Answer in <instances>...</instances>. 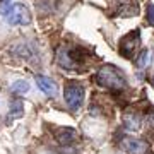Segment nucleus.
<instances>
[{"label": "nucleus", "instance_id": "obj_1", "mask_svg": "<svg viewBox=\"0 0 154 154\" xmlns=\"http://www.w3.org/2000/svg\"><path fill=\"white\" fill-rule=\"evenodd\" d=\"M96 81L101 86H106V88H111V89H123L125 88V77L111 65L99 69V72L96 74Z\"/></svg>", "mask_w": 154, "mask_h": 154}, {"label": "nucleus", "instance_id": "obj_2", "mask_svg": "<svg viewBox=\"0 0 154 154\" xmlns=\"http://www.w3.org/2000/svg\"><path fill=\"white\" fill-rule=\"evenodd\" d=\"M5 17V22L11 24V26H28L31 24V14H29V9L22 4H14V5L9 7V11L4 14Z\"/></svg>", "mask_w": 154, "mask_h": 154}, {"label": "nucleus", "instance_id": "obj_3", "mask_svg": "<svg viewBox=\"0 0 154 154\" xmlns=\"http://www.w3.org/2000/svg\"><path fill=\"white\" fill-rule=\"evenodd\" d=\"M63 96H65L67 106H69L72 111H75V110H79L84 103V88L81 84L70 82V84H67Z\"/></svg>", "mask_w": 154, "mask_h": 154}, {"label": "nucleus", "instance_id": "obj_4", "mask_svg": "<svg viewBox=\"0 0 154 154\" xmlns=\"http://www.w3.org/2000/svg\"><path fill=\"white\" fill-rule=\"evenodd\" d=\"M139 43H140V34H139V31L128 33L127 36H123L120 39V53L125 58H132L135 55V51H137Z\"/></svg>", "mask_w": 154, "mask_h": 154}, {"label": "nucleus", "instance_id": "obj_5", "mask_svg": "<svg viewBox=\"0 0 154 154\" xmlns=\"http://www.w3.org/2000/svg\"><path fill=\"white\" fill-rule=\"evenodd\" d=\"M123 149L128 151L130 154H146L149 151V144L142 139H135V137H127L123 139V142H122Z\"/></svg>", "mask_w": 154, "mask_h": 154}, {"label": "nucleus", "instance_id": "obj_6", "mask_svg": "<svg viewBox=\"0 0 154 154\" xmlns=\"http://www.w3.org/2000/svg\"><path fill=\"white\" fill-rule=\"evenodd\" d=\"M36 86H38L41 91H43L46 96H57V91H58V88H57V84H55V81L53 79H50V77H46V75H36Z\"/></svg>", "mask_w": 154, "mask_h": 154}, {"label": "nucleus", "instance_id": "obj_7", "mask_svg": "<svg viewBox=\"0 0 154 154\" xmlns=\"http://www.w3.org/2000/svg\"><path fill=\"white\" fill-rule=\"evenodd\" d=\"M55 135H57V140H58L60 144H63V146H69V144H72L74 140H75L77 132L74 130V128H69V127H65V128H58Z\"/></svg>", "mask_w": 154, "mask_h": 154}, {"label": "nucleus", "instance_id": "obj_8", "mask_svg": "<svg viewBox=\"0 0 154 154\" xmlns=\"http://www.w3.org/2000/svg\"><path fill=\"white\" fill-rule=\"evenodd\" d=\"M24 115V105H22L21 99H16L11 103V113H9V120H16V118H21Z\"/></svg>", "mask_w": 154, "mask_h": 154}, {"label": "nucleus", "instance_id": "obj_9", "mask_svg": "<svg viewBox=\"0 0 154 154\" xmlns=\"http://www.w3.org/2000/svg\"><path fill=\"white\" fill-rule=\"evenodd\" d=\"M11 91L14 94H24L29 91V82L28 81H22V79H19V81H16V82L12 84Z\"/></svg>", "mask_w": 154, "mask_h": 154}, {"label": "nucleus", "instance_id": "obj_10", "mask_svg": "<svg viewBox=\"0 0 154 154\" xmlns=\"http://www.w3.org/2000/svg\"><path fill=\"white\" fill-rule=\"evenodd\" d=\"M123 123H125V128H128V130H137L140 127V120L137 115H127L123 118Z\"/></svg>", "mask_w": 154, "mask_h": 154}, {"label": "nucleus", "instance_id": "obj_11", "mask_svg": "<svg viewBox=\"0 0 154 154\" xmlns=\"http://www.w3.org/2000/svg\"><path fill=\"white\" fill-rule=\"evenodd\" d=\"M149 55H151V53H149L147 50H144L142 53L137 57V67L140 69V70H144V69L149 65Z\"/></svg>", "mask_w": 154, "mask_h": 154}, {"label": "nucleus", "instance_id": "obj_12", "mask_svg": "<svg viewBox=\"0 0 154 154\" xmlns=\"http://www.w3.org/2000/svg\"><path fill=\"white\" fill-rule=\"evenodd\" d=\"M146 12H147V14H146V16H147V22L151 26H154V4H149Z\"/></svg>", "mask_w": 154, "mask_h": 154}, {"label": "nucleus", "instance_id": "obj_13", "mask_svg": "<svg viewBox=\"0 0 154 154\" xmlns=\"http://www.w3.org/2000/svg\"><path fill=\"white\" fill-rule=\"evenodd\" d=\"M9 7H11V0H0V12L2 14H5L9 11Z\"/></svg>", "mask_w": 154, "mask_h": 154}, {"label": "nucleus", "instance_id": "obj_14", "mask_svg": "<svg viewBox=\"0 0 154 154\" xmlns=\"http://www.w3.org/2000/svg\"><path fill=\"white\" fill-rule=\"evenodd\" d=\"M152 86H154V79H152Z\"/></svg>", "mask_w": 154, "mask_h": 154}]
</instances>
